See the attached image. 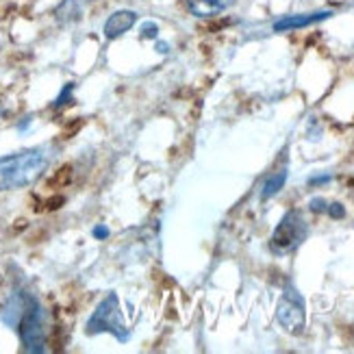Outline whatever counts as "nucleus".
<instances>
[{
  "label": "nucleus",
  "mask_w": 354,
  "mask_h": 354,
  "mask_svg": "<svg viewBox=\"0 0 354 354\" xmlns=\"http://www.w3.org/2000/svg\"><path fill=\"white\" fill-rule=\"evenodd\" d=\"M28 124H30V118H26L18 129H20V131H26V129H28Z\"/></svg>",
  "instance_id": "nucleus-19"
},
{
  "label": "nucleus",
  "mask_w": 354,
  "mask_h": 354,
  "mask_svg": "<svg viewBox=\"0 0 354 354\" xmlns=\"http://www.w3.org/2000/svg\"><path fill=\"white\" fill-rule=\"evenodd\" d=\"M276 322L289 333V335H302L306 326V306L304 298L294 285H287L283 296L276 306Z\"/></svg>",
  "instance_id": "nucleus-5"
},
{
  "label": "nucleus",
  "mask_w": 354,
  "mask_h": 354,
  "mask_svg": "<svg viewBox=\"0 0 354 354\" xmlns=\"http://www.w3.org/2000/svg\"><path fill=\"white\" fill-rule=\"evenodd\" d=\"M50 157L53 155L48 146H35L0 157V192L22 189L26 185H33L46 172Z\"/></svg>",
  "instance_id": "nucleus-2"
},
{
  "label": "nucleus",
  "mask_w": 354,
  "mask_h": 354,
  "mask_svg": "<svg viewBox=\"0 0 354 354\" xmlns=\"http://www.w3.org/2000/svg\"><path fill=\"white\" fill-rule=\"evenodd\" d=\"M309 235V226H306V220L302 218V213L291 209L283 215V220L279 222V226L274 228L272 239H270V248L276 254H287L291 250H296L298 245L306 239Z\"/></svg>",
  "instance_id": "nucleus-4"
},
{
  "label": "nucleus",
  "mask_w": 354,
  "mask_h": 354,
  "mask_svg": "<svg viewBox=\"0 0 354 354\" xmlns=\"http://www.w3.org/2000/svg\"><path fill=\"white\" fill-rule=\"evenodd\" d=\"M333 15V11L322 9V11H311V13H296V15H285V18L274 22V33H287V30H298L304 26L317 24L322 20H328Z\"/></svg>",
  "instance_id": "nucleus-6"
},
{
  "label": "nucleus",
  "mask_w": 354,
  "mask_h": 354,
  "mask_svg": "<svg viewBox=\"0 0 354 354\" xmlns=\"http://www.w3.org/2000/svg\"><path fill=\"white\" fill-rule=\"evenodd\" d=\"M324 183H330V174H324V176H313L309 178V185L315 187V185H324Z\"/></svg>",
  "instance_id": "nucleus-17"
},
{
  "label": "nucleus",
  "mask_w": 354,
  "mask_h": 354,
  "mask_svg": "<svg viewBox=\"0 0 354 354\" xmlns=\"http://www.w3.org/2000/svg\"><path fill=\"white\" fill-rule=\"evenodd\" d=\"M85 333L87 335H100V333H111L115 339L120 342H129L131 330L127 328L124 315H122L120 309V298L118 294H106L102 298V302L96 306V311L91 313V317L85 324Z\"/></svg>",
  "instance_id": "nucleus-3"
},
{
  "label": "nucleus",
  "mask_w": 354,
  "mask_h": 354,
  "mask_svg": "<svg viewBox=\"0 0 354 354\" xmlns=\"http://www.w3.org/2000/svg\"><path fill=\"white\" fill-rule=\"evenodd\" d=\"M326 207H328V203H326V200L324 198H313L311 200V203H309V209L313 211V213H324L326 211Z\"/></svg>",
  "instance_id": "nucleus-15"
},
{
  "label": "nucleus",
  "mask_w": 354,
  "mask_h": 354,
  "mask_svg": "<svg viewBox=\"0 0 354 354\" xmlns=\"http://www.w3.org/2000/svg\"><path fill=\"white\" fill-rule=\"evenodd\" d=\"M72 94H74V83H66L64 89H61V94L55 98L53 109H61V106H66L68 102H72Z\"/></svg>",
  "instance_id": "nucleus-12"
},
{
  "label": "nucleus",
  "mask_w": 354,
  "mask_h": 354,
  "mask_svg": "<svg viewBox=\"0 0 354 354\" xmlns=\"http://www.w3.org/2000/svg\"><path fill=\"white\" fill-rule=\"evenodd\" d=\"M155 48H157V53H161V55H167V53H170V44H165V41H157Z\"/></svg>",
  "instance_id": "nucleus-18"
},
{
  "label": "nucleus",
  "mask_w": 354,
  "mask_h": 354,
  "mask_svg": "<svg viewBox=\"0 0 354 354\" xmlns=\"http://www.w3.org/2000/svg\"><path fill=\"white\" fill-rule=\"evenodd\" d=\"M70 183H72V165H64L53 174V178L48 180V187L50 189H64Z\"/></svg>",
  "instance_id": "nucleus-11"
},
{
  "label": "nucleus",
  "mask_w": 354,
  "mask_h": 354,
  "mask_svg": "<svg viewBox=\"0 0 354 354\" xmlns=\"http://www.w3.org/2000/svg\"><path fill=\"white\" fill-rule=\"evenodd\" d=\"M137 20H140L137 11H131V9L113 11L109 18H106L102 33H104L106 39H118V37H122L124 33H129V30L137 24Z\"/></svg>",
  "instance_id": "nucleus-7"
},
{
  "label": "nucleus",
  "mask_w": 354,
  "mask_h": 354,
  "mask_svg": "<svg viewBox=\"0 0 354 354\" xmlns=\"http://www.w3.org/2000/svg\"><path fill=\"white\" fill-rule=\"evenodd\" d=\"M91 235H94V239H98V241H104V239H109V235H111V230L106 228L104 224H98L94 230H91Z\"/></svg>",
  "instance_id": "nucleus-16"
},
{
  "label": "nucleus",
  "mask_w": 354,
  "mask_h": 354,
  "mask_svg": "<svg viewBox=\"0 0 354 354\" xmlns=\"http://www.w3.org/2000/svg\"><path fill=\"white\" fill-rule=\"evenodd\" d=\"M233 3L235 0H183L185 9L194 18H213V15H220L228 7H233Z\"/></svg>",
  "instance_id": "nucleus-8"
},
{
  "label": "nucleus",
  "mask_w": 354,
  "mask_h": 354,
  "mask_svg": "<svg viewBox=\"0 0 354 354\" xmlns=\"http://www.w3.org/2000/svg\"><path fill=\"white\" fill-rule=\"evenodd\" d=\"M287 183V170L283 167V170L274 172L272 176H268V180L263 183V187H261V200H270L274 198L276 194H279Z\"/></svg>",
  "instance_id": "nucleus-10"
},
{
  "label": "nucleus",
  "mask_w": 354,
  "mask_h": 354,
  "mask_svg": "<svg viewBox=\"0 0 354 354\" xmlns=\"http://www.w3.org/2000/svg\"><path fill=\"white\" fill-rule=\"evenodd\" d=\"M96 0H61L59 7L55 9V18L59 24H72L83 18L89 5H94Z\"/></svg>",
  "instance_id": "nucleus-9"
},
{
  "label": "nucleus",
  "mask_w": 354,
  "mask_h": 354,
  "mask_svg": "<svg viewBox=\"0 0 354 354\" xmlns=\"http://www.w3.org/2000/svg\"><path fill=\"white\" fill-rule=\"evenodd\" d=\"M13 317L7 319V324L18 328L22 350L30 354L46 352L48 344V328H46V311L41 302L33 294H15L11 300V306L5 311Z\"/></svg>",
  "instance_id": "nucleus-1"
},
{
  "label": "nucleus",
  "mask_w": 354,
  "mask_h": 354,
  "mask_svg": "<svg viewBox=\"0 0 354 354\" xmlns=\"http://www.w3.org/2000/svg\"><path fill=\"white\" fill-rule=\"evenodd\" d=\"M326 213L330 215L333 220H342L344 215H346V209H344V205H342V203H333V205H328V207H326Z\"/></svg>",
  "instance_id": "nucleus-14"
},
{
  "label": "nucleus",
  "mask_w": 354,
  "mask_h": 354,
  "mask_svg": "<svg viewBox=\"0 0 354 354\" xmlns=\"http://www.w3.org/2000/svg\"><path fill=\"white\" fill-rule=\"evenodd\" d=\"M159 37V24L157 22H144L142 24V39H157Z\"/></svg>",
  "instance_id": "nucleus-13"
}]
</instances>
